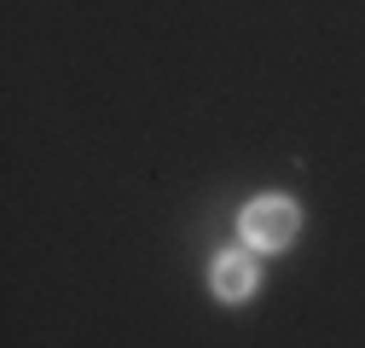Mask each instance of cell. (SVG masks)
<instances>
[{"instance_id": "obj_1", "label": "cell", "mask_w": 365, "mask_h": 348, "mask_svg": "<svg viewBox=\"0 0 365 348\" xmlns=\"http://www.w3.org/2000/svg\"><path fill=\"white\" fill-rule=\"evenodd\" d=\"M296 203L290 198H279V192H267V198H250L244 203V215H238V232H244V244L250 250H261V255H272V250H284L290 238H296Z\"/></svg>"}, {"instance_id": "obj_2", "label": "cell", "mask_w": 365, "mask_h": 348, "mask_svg": "<svg viewBox=\"0 0 365 348\" xmlns=\"http://www.w3.org/2000/svg\"><path fill=\"white\" fill-rule=\"evenodd\" d=\"M209 290H215L220 302H250V296H255V261H250L244 250H220V255L209 261Z\"/></svg>"}]
</instances>
